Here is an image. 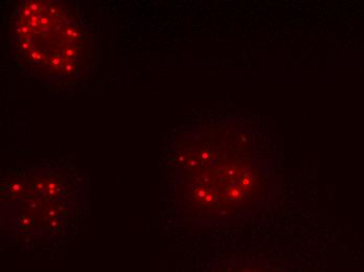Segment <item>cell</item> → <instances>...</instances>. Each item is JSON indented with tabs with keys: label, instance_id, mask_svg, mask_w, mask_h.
I'll return each instance as SVG.
<instances>
[{
	"label": "cell",
	"instance_id": "6da1fadb",
	"mask_svg": "<svg viewBox=\"0 0 364 272\" xmlns=\"http://www.w3.org/2000/svg\"><path fill=\"white\" fill-rule=\"evenodd\" d=\"M177 198L188 214L225 221L246 213L266 194V172L226 123L204 121L175 137Z\"/></svg>",
	"mask_w": 364,
	"mask_h": 272
},
{
	"label": "cell",
	"instance_id": "7a4b0ae2",
	"mask_svg": "<svg viewBox=\"0 0 364 272\" xmlns=\"http://www.w3.org/2000/svg\"><path fill=\"white\" fill-rule=\"evenodd\" d=\"M10 37L22 74L44 85L82 87L95 70L92 28L73 2L20 1L12 15Z\"/></svg>",
	"mask_w": 364,
	"mask_h": 272
},
{
	"label": "cell",
	"instance_id": "3957f363",
	"mask_svg": "<svg viewBox=\"0 0 364 272\" xmlns=\"http://www.w3.org/2000/svg\"><path fill=\"white\" fill-rule=\"evenodd\" d=\"M10 192L16 203L17 222L23 229L36 231L66 227L75 207V192L68 185L66 174L58 170L26 172V175L12 179Z\"/></svg>",
	"mask_w": 364,
	"mask_h": 272
}]
</instances>
